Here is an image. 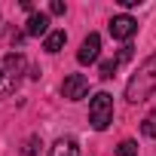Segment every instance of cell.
<instances>
[{
	"mask_svg": "<svg viewBox=\"0 0 156 156\" xmlns=\"http://www.w3.org/2000/svg\"><path fill=\"white\" fill-rule=\"evenodd\" d=\"M25 67H28V61L19 52H9V55L0 58V98H6V95L16 92V86L22 83Z\"/></svg>",
	"mask_w": 156,
	"mask_h": 156,
	"instance_id": "cell-2",
	"label": "cell"
},
{
	"mask_svg": "<svg viewBox=\"0 0 156 156\" xmlns=\"http://www.w3.org/2000/svg\"><path fill=\"white\" fill-rule=\"evenodd\" d=\"M98 52H101V37L92 31L86 40H83V46H80V52H76V61L80 64H92L95 58H98Z\"/></svg>",
	"mask_w": 156,
	"mask_h": 156,
	"instance_id": "cell-6",
	"label": "cell"
},
{
	"mask_svg": "<svg viewBox=\"0 0 156 156\" xmlns=\"http://www.w3.org/2000/svg\"><path fill=\"white\" fill-rule=\"evenodd\" d=\"M135 153H138V144H135L132 138H126V141L116 147V153H113V156H135Z\"/></svg>",
	"mask_w": 156,
	"mask_h": 156,
	"instance_id": "cell-12",
	"label": "cell"
},
{
	"mask_svg": "<svg viewBox=\"0 0 156 156\" xmlns=\"http://www.w3.org/2000/svg\"><path fill=\"white\" fill-rule=\"evenodd\" d=\"M25 31H28L31 37H43V34H49V16H46V12H31Z\"/></svg>",
	"mask_w": 156,
	"mask_h": 156,
	"instance_id": "cell-7",
	"label": "cell"
},
{
	"mask_svg": "<svg viewBox=\"0 0 156 156\" xmlns=\"http://www.w3.org/2000/svg\"><path fill=\"white\" fill-rule=\"evenodd\" d=\"M49 12H52V16H64V3H61V0H52V3H49Z\"/></svg>",
	"mask_w": 156,
	"mask_h": 156,
	"instance_id": "cell-14",
	"label": "cell"
},
{
	"mask_svg": "<svg viewBox=\"0 0 156 156\" xmlns=\"http://www.w3.org/2000/svg\"><path fill=\"white\" fill-rule=\"evenodd\" d=\"M49 156H80V144L73 138H58L55 147L49 150Z\"/></svg>",
	"mask_w": 156,
	"mask_h": 156,
	"instance_id": "cell-8",
	"label": "cell"
},
{
	"mask_svg": "<svg viewBox=\"0 0 156 156\" xmlns=\"http://www.w3.org/2000/svg\"><path fill=\"white\" fill-rule=\"evenodd\" d=\"M141 0H119V6H126V9H132V6H138Z\"/></svg>",
	"mask_w": 156,
	"mask_h": 156,
	"instance_id": "cell-16",
	"label": "cell"
},
{
	"mask_svg": "<svg viewBox=\"0 0 156 156\" xmlns=\"http://www.w3.org/2000/svg\"><path fill=\"white\" fill-rule=\"evenodd\" d=\"M141 132H144L147 138H156V110H150V113L144 116V126H141Z\"/></svg>",
	"mask_w": 156,
	"mask_h": 156,
	"instance_id": "cell-11",
	"label": "cell"
},
{
	"mask_svg": "<svg viewBox=\"0 0 156 156\" xmlns=\"http://www.w3.org/2000/svg\"><path fill=\"white\" fill-rule=\"evenodd\" d=\"M156 92V55H150L126 83V101L129 104H141Z\"/></svg>",
	"mask_w": 156,
	"mask_h": 156,
	"instance_id": "cell-1",
	"label": "cell"
},
{
	"mask_svg": "<svg viewBox=\"0 0 156 156\" xmlns=\"http://www.w3.org/2000/svg\"><path fill=\"white\" fill-rule=\"evenodd\" d=\"M61 95H64L67 101H80V98H86V95H89V80H86L83 73H70V76H64Z\"/></svg>",
	"mask_w": 156,
	"mask_h": 156,
	"instance_id": "cell-4",
	"label": "cell"
},
{
	"mask_svg": "<svg viewBox=\"0 0 156 156\" xmlns=\"http://www.w3.org/2000/svg\"><path fill=\"white\" fill-rule=\"evenodd\" d=\"M89 122L95 132H104L110 122H113V98L107 92H98L92 101H89Z\"/></svg>",
	"mask_w": 156,
	"mask_h": 156,
	"instance_id": "cell-3",
	"label": "cell"
},
{
	"mask_svg": "<svg viewBox=\"0 0 156 156\" xmlns=\"http://www.w3.org/2000/svg\"><path fill=\"white\" fill-rule=\"evenodd\" d=\"M116 67H119V58H107V61H101V80H110V76L116 73Z\"/></svg>",
	"mask_w": 156,
	"mask_h": 156,
	"instance_id": "cell-10",
	"label": "cell"
},
{
	"mask_svg": "<svg viewBox=\"0 0 156 156\" xmlns=\"http://www.w3.org/2000/svg\"><path fill=\"white\" fill-rule=\"evenodd\" d=\"M116 58H119V64H122V61H129V58H132V46H122Z\"/></svg>",
	"mask_w": 156,
	"mask_h": 156,
	"instance_id": "cell-15",
	"label": "cell"
},
{
	"mask_svg": "<svg viewBox=\"0 0 156 156\" xmlns=\"http://www.w3.org/2000/svg\"><path fill=\"white\" fill-rule=\"evenodd\" d=\"M40 138H28V147H25V156H40Z\"/></svg>",
	"mask_w": 156,
	"mask_h": 156,
	"instance_id": "cell-13",
	"label": "cell"
},
{
	"mask_svg": "<svg viewBox=\"0 0 156 156\" xmlns=\"http://www.w3.org/2000/svg\"><path fill=\"white\" fill-rule=\"evenodd\" d=\"M107 28H110V37H113V40H129V37L138 31V22H135L132 16H113Z\"/></svg>",
	"mask_w": 156,
	"mask_h": 156,
	"instance_id": "cell-5",
	"label": "cell"
},
{
	"mask_svg": "<svg viewBox=\"0 0 156 156\" xmlns=\"http://www.w3.org/2000/svg\"><path fill=\"white\" fill-rule=\"evenodd\" d=\"M64 43H67V34H64V31H49L46 40H43V49H46L49 55H55V52H61Z\"/></svg>",
	"mask_w": 156,
	"mask_h": 156,
	"instance_id": "cell-9",
	"label": "cell"
}]
</instances>
